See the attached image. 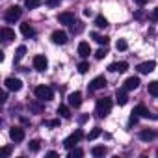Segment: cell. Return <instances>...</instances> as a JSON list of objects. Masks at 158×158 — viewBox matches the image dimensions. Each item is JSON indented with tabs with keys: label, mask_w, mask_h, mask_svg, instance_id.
<instances>
[{
	"label": "cell",
	"mask_w": 158,
	"mask_h": 158,
	"mask_svg": "<svg viewBox=\"0 0 158 158\" xmlns=\"http://www.w3.org/2000/svg\"><path fill=\"white\" fill-rule=\"evenodd\" d=\"M110 110H112V101H110L108 97H102V99H99V101H97L95 114H97L99 117H106V115L110 114Z\"/></svg>",
	"instance_id": "obj_1"
},
{
	"label": "cell",
	"mask_w": 158,
	"mask_h": 158,
	"mask_svg": "<svg viewBox=\"0 0 158 158\" xmlns=\"http://www.w3.org/2000/svg\"><path fill=\"white\" fill-rule=\"evenodd\" d=\"M21 15H23V10H21L19 6H11V8H8V10H6L4 19H6V23L13 24L15 21H19V19H21Z\"/></svg>",
	"instance_id": "obj_2"
},
{
	"label": "cell",
	"mask_w": 158,
	"mask_h": 158,
	"mask_svg": "<svg viewBox=\"0 0 158 158\" xmlns=\"http://www.w3.org/2000/svg\"><path fill=\"white\" fill-rule=\"evenodd\" d=\"M82 138H84V132H82L80 128H78V130H76V132H73L69 138H65V141H63V147H65V149H73V147H74L78 141H80Z\"/></svg>",
	"instance_id": "obj_3"
},
{
	"label": "cell",
	"mask_w": 158,
	"mask_h": 158,
	"mask_svg": "<svg viewBox=\"0 0 158 158\" xmlns=\"http://www.w3.org/2000/svg\"><path fill=\"white\" fill-rule=\"evenodd\" d=\"M35 97H37L39 101H50V99L54 97V91H52V88H48V86H37V88H35Z\"/></svg>",
	"instance_id": "obj_4"
},
{
	"label": "cell",
	"mask_w": 158,
	"mask_h": 158,
	"mask_svg": "<svg viewBox=\"0 0 158 158\" xmlns=\"http://www.w3.org/2000/svg\"><path fill=\"white\" fill-rule=\"evenodd\" d=\"M106 78L104 76H97V78H93V80L89 82V91H99V89H104L106 88Z\"/></svg>",
	"instance_id": "obj_5"
},
{
	"label": "cell",
	"mask_w": 158,
	"mask_h": 158,
	"mask_svg": "<svg viewBox=\"0 0 158 158\" xmlns=\"http://www.w3.org/2000/svg\"><path fill=\"white\" fill-rule=\"evenodd\" d=\"M4 84H6V89H10V91H21V88H23V82L19 78H13V76L6 78Z\"/></svg>",
	"instance_id": "obj_6"
},
{
	"label": "cell",
	"mask_w": 158,
	"mask_h": 158,
	"mask_svg": "<svg viewBox=\"0 0 158 158\" xmlns=\"http://www.w3.org/2000/svg\"><path fill=\"white\" fill-rule=\"evenodd\" d=\"M47 67H48V61H47V58H45V56H41V54H39V56H35V58H34V69H35V71L43 73Z\"/></svg>",
	"instance_id": "obj_7"
},
{
	"label": "cell",
	"mask_w": 158,
	"mask_h": 158,
	"mask_svg": "<svg viewBox=\"0 0 158 158\" xmlns=\"http://www.w3.org/2000/svg\"><path fill=\"white\" fill-rule=\"evenodd\" d=\"M80 104H82V93L80 91H74L69 95V106L71 108H80Z\"/></svg>",
	"instance_id": "obj_8"
},
{
	"label": "cell",
	"mask_w": 158,
	"mask_h": 158,
	"mask_svg": "<svg viewBox=\"0 0 158 158\" xmlns=\"http://www.w3.org/2000/svg\"><path fill=\"white\" fill-rule=\"evenodd\" d=\"M139 117H147V119H158V115H154V114H151L147 108H145V104H138L136 106V110H134Z\"/></svg>",
	"instance_id": "obj_9"
},
{
	"label": "cell",
	"mask_w": 158,
	"mask_h": 158,
	"mask_svg": "<svg viewBox=\"0 0 158 158\" xmlns=\"http://www.w3.org/2000/svg\"><path fill=\"white\" fill-rule=\"evenodd\" d=\"M10 138H11L15 143H19V141L24 139V130H23L21 127H13V128L10 130Z\"/></svg>",
	"instance_id": "obj_10"
},
{
	"label": "cell",
	"mask_w": 158,
	"mask_h": 158,
	"mask_svg": "<svg viewBox=\"0 0 158 158\" xmlns=\"http://www.w3.org/2000/svg\"><path fill=\"white\" fill-rule=\"evenodd\" d=\"M52 41L56 45H65L67 43V34L63 30H56V32H52Z\"/></svg>",
	"instance_id": "obj_11"
},
{
	"label": "cell",
	"mask_w": 158,
	"mask_h": 158,
	"mask_svg": "<svg viewBox=\"0 0 158 158\" xmlns=\"http://www.w3.org/2000/svg\"><path fill=\"white\" fill-rule=\"evenodd\" d=\"M154 67H156V63H154V61H143V63H139V65H138V71H139L141 74H149V73H152V71H154Z\"/></svg>",
	"instance_id": "obj_12"
},
{
	"label": "cell",
	"mask_w": 158,
	"mask_h": 158,
	"mask_svg": "<svg viewBox=\"0 0 158 158\" xmlns=\"http://www.w3.org/2000/svg\"><path fill=\"white\" fill-rule=\"evenodd\" d=\"M138 86H139V78L138 76H130V78H127V80H125V89L127 91L138 89Z\"/></svg>",
	"instance_id": "obj_13"
},
{
	"label": "cell",
	"mask_w": 158,
	"mask_h": 158,
	"mask_svg": "<svg viewBox=\"0 0 158 158\" xmlns=\"http://www.w3.org/2000/svg\"><path fill=\"white\" fill-rule=\"evenodd\" d=\"M108 69H110L112 73H125V71L128 69V63H127V61H115V63H112Z\"/></svg>",
	"instance_id": "obj_14"
},
{
	"label": "cell",
	"mask_w": 158,
	"mask_h": 158,
	"mask_svg": "<svg viewBox=\"0 0 158 158\" xmlns=\"http://www.w3.org/2000/svg\"><path fill=\"white\" fill-rule=\"evenodd\" d=\"M58 23H61V24H69V26H71V24L74 23V15L69 13V11H67V13H60V15H58Z\"/></svg>",
	"instance_id": "obj_15"
},
{
	"label": "cell",
	"mask_w": 158,
	"mask_h": 158,
	"mask_svg": "<svg viewBox=\"0 0 158 158\" xmlns=\"http://www.w3.org/2000/svg\"><path fill=\"white\" fill-rule=\"evenodd\" d=\"M21 32H23V35H24V37H34V35H35V30H34V26H32L30 23L21 24Z\"/></svg>",
	"instance_id": "obj_16"
},
{
	"label": "cell",
	"mask_w": 158,
	"mask_h": 158,
	"mask_svg": "<svg viewBox=\"0 0 158 158\" xmlns=\"http://www.w3.org/2000/svg\"><path fill=\"white\" fill-rule=\"evenodd\" d=\"M78 54H80L82 58H88V56L91 54V48H89V43H86V41H82L80 45H78Z\"/></svg>",
	"instance_id": "obj_17"
},
{
	"label": "cell",
	"mask_w": 158,
	"mask_h": 158,
	"mask_svg": "<svg viewBox=\"0 0 158 158\" xmlns=\"http://www.w3.org/2000/svg\"><path fill=\"white\" fill-rule=\"evenodd\" d=\"M154 138H156L154 130H141L139 132V139H143V141H152Z\"/></svg>",
	"instance_id": "obj_18"
},
{
	"label": "cell",
	"mask_w": 158,
	"mask_h": 158,
	"mask_svg": "<svg viewBox=\"0 0 158 158\" xmlns=\"http://www.w3.org/2000/svg\"><path fill=\"white\" fill-rule=\"evenodd\" d=\"M0 34H2V39L4 41H13L15 39V32L11 28H2V32H0Z\"/></svg>",
	"instance_id": "obj_19"
},
{
	"label": "cell",
	"mask_w": 158,
	"mask_h": 158,
	"mask_svg": "<svg viewBox=\"0 0 158 158\" xmlns=\"http://www.w3.org/2000/svg\"><path fill=\"white\" fill-rule=\"evenodd\" d=\"M125 91H127V89H125ZM125 91L121 89V91H117V93H115V101H117V104H121V106H125V104L128 102V97H127V93H125Z\"/></svg>",
	"instance_id": "obj_20"
},
{
	"label": "cell",
	"mask_w": 158,
	"mask_h": 158,
	"mask_svg": "<svg viewBox=\"0 0 158 158\" xmlns=\"http://www.w3.org/2000/svg\"><path fill=\"white\" fill-rule=\"evenodd\" d=\"M58 114H60L63 119H71V110H69V106L60 104V106H58Z\"/></svg>",
	"instance_id": "obj_21"
},
{
	"label": "cell",
	"mask_w": 158,
	"mask_h": 158,
	"mask_svg": "<svg viewBox=\"0 0 158 158\" xmlns=\"http://www.w3.org/2000/svg\"><path fill=\"white\" fill-rule=\"evenodd\" d=\"M106 152H108V151H106V147H102V145H97V147L91 149V154L97 156V158H99V156H104Z\"/></svg>",
	"instance_id": "obj_22"
},
{
	"label": "cell",
	"mask_w": 158,
	"mask_h": 158,
	"mask_svg": "<svg viewBox=\"0 0 158 158\" xmlns=\"http://www.w3.org/2000/svg\"><path fill=\"white\" fill-rule=\"evenodd\" d=\"M91 37H93V39H95L99 45H104V47L108 45V37H106V35H99L97 32H93V34H91Z\"/></svg>",
	"instance_id": "obj_23"
},
{
	"label": "cell",
	"mask_w": 158,
	"mask_h": 158,
	"mask_svg": "<svg viewBox=\"0 0 158 158\" xmlns=\"http://www.w3.org/2000/svg\"><path fill=\"white\" fill-rule=\"evenodd\" d=\"M95 26H97V28H106V26H108V21H106L102 15H97V17H95Z\"/></svg>",
	"instance_id": "obj_24"
},
{
	"label": "cell",
	"mask_w": 158,
	"mask_h": 158,
	"mask_svg": "<svg viewBox=\"0 0 158 158\" xmlns=\"http://www.w3.org/2000/svg\"><path fill=\"white\" fill-rule=\"evenodd\" d=\"M24 54H26V47H24V45H21V47L17 48V54H15V63H19V61L24 58Z\"/></svg>",
	"instance_id": "obj_25"
},
{
	"label": "cell",
	"mask_w": 158,
	"mask_h": 158,
	"mask_svg": "<svg viewBox=\"0 0 158 158\" xmlns=\"http://www.w3.org/2000/svg\"><path fill=\"white\" fill-rule=\"evenodd\" d=\"M82 30H84V24H82V23H78V21H74V23L71 24V32H73V34H80Z\"/></svg>",
	"instance_id": "obj_26"
},
{
	"label": "cell",
	"mask_w": 158,
	"mask_h": 158,
	"mask_svg": "<svg viewBox=\"0 0 158 158\" xmlns=\"http://www.w3.org/2000/svg\"><path fill=\"white\" fill-rule=\"evenodd\" d=\"M28 108H30L32 112H35V114H41V112H43V104H41V102H30Z\"/></svg>",
	"instance_id": "obj_27"
},
{
	"label": "cell",
	"mask_w": 158,
	"mask_h": 158,
	"mask_svg": "<svg viewBox=\"0 0 158 158\" xmlns=\"http://www.w3.org/2000/svg\"><path fill=\"white\" fill-rule=\"evenodd\" d=\"M149 95H152V97H158V82H156V80L149 84Z\"/></svg>",
	"instance_id": "obj_28"
},
{
	"label": "cell",
	"mask_w": 158,
	"mask_h": 158,
	"mask_svg": "<svg viewBox=\"0 0 158 158\" xmlns=\"http://www.w3.org/2000/svg\"><path fill=\"white\" fill-rule=\"evenodd\" d=\"M28 147H30V151H34V152H37V151L41 149V141H39V139H32V141L28 143Z\"/></svg>",
	"instance_id": "obj_29"
},
{
	"label": "cell",
	"mask_w": 158,
	"mask_h": 158,
	"mask_svg": "<svg viewBox=\"0 0 158 158\" xmlns=\"http://www.w3.org/2000/svg\"><path fill=\"white\" fill-rule=\"evenodd\" d=\"M88 71H89V63L88 61H80V63H78V73H80V74H84Z\"/></svg>",
	"instance_id": "obj_30"
},
{
	"label": "cell",
	"mask_w": 158,
	"mask_h": 158,
	"mask_svg": "<svg viewBox=\"0 0 158 158\" xmlns=\"http://www.w3.org/2000/svg\"><path fill=\"white\" fill-rule=\"evenodd\" d=\"M82 154V149H69V158H80Z\"/></svg>",
	"instance_id": "obj_31"
},
{
	"label": "cell",
	"mask_w": 158,
	"mask_h": 158,
	"mask_svg": "<svg viewBox=\"0 0 158 158\" xmlns=\"http://www.w3.org/2000/svg\"><path fill=\"white\" fill-rule=\"evenodd\" d=\"M24 4H26V8H28V10H34V8H37V6L41 4V0H26Z\"/></svg>",
	"instance_id": "obj_32"
},
{
	"label": "cell",
	"mask_w": 158,
	"mask_h": 158,
	"mask_svg": "<svg viewBox=\"0 0 158 158\" xmlns=\"http://www.w3.org/2000/svg\"><path fill=\"white\" fill-rule=\"evenodd\" d=\"M106 54H108V50H106V47H104V48H99V50L95 52V58H97V60H102Z\"/></svg>",
	"instance_id": "obj_33"
},
{
	"label": "cell",
	"mask_w": 158,
	"mask_h": 158,
	"mask_svg": "<svg viewBox=\"0 0 158 158\" xmlns=\"http://www.w3.org/2000/svg\"><path fill=\"white\" fill-rule=\"evenodd\" d=\"M101 136V128H93L89 134H88V139H95V138H99Z\"/></svg>",
	"instance_id": "obj_34"
},
{
	"label": "cell",
	"mask_w": 158,
	"mask_h": 158,
	"mask_svg": "<svg viewBox=\"0 0 158 158\" xmlns=\"http://www.w3.org/2000/svg\"><path fill=\"white\" fill-rule=\"evenodd\" d=\"M115 47H117V50H127V47H128V45H127V41H125V39H117V45H115Z\"/></svg>",
	"instance_id": "obj_35"
},
{
	"label": "cell",
	"mask_w": 158,
	"mask_h": 158,
	"mask_svg": "<svg viewBox=\"0 0 158 158\" xmlns=\"http://www.w3.org/2000/svg\"><path fill=\"white\" fill-rule=\"evenodd\" d=\"M151 21L152 23H158V8H154V11L151 13Z\"/></svg>",
	"instance_id": "obj_36"
},
{
	"label": "cell",
	"mask_w": 158,
	"mask_h": 158,
	"mask_svg": "<svg viewBox=\"0 0 158 158\" xmlns=\"http://www.w3.org/2000/svg\"><path fill=\"white\" fill-rule=\"evenodd\" d=\"M45 125H48V127H58L60 121H58V119H52V121H45Z\"/></svg>",
	"instance_id": "obj_37"
},
{
	"label": "cell",
	"mask_w": 158,
	"mask_h": 158,
	"mask_svg": "<svg viewBox=\"0 0 158 158\" xmlns=\"http://www.w3.org/2000/svg\"><path fill=\"white\" fill-rule=\"evenodd\" d=\"M50 8H56V6H60V0H48V2H47Z\"/></svg>",
	"instance_id": "obj_38"
},
{
	"label": "cell",
	"mask_w": 158,
	"mask_h": 158,
	"mask_svg": "<svg viewBox=\"0 0 158 158\" xmlns=\"http://www.w3.org/2000/svg\"><path fill=\"white\" fill-rule=\"evenodd\" d=\"M10 154H11V149L10 147H4L2 149V156H10Z\"/></svg>",
	"instance_id": "obj_39"
},
{
	"label": "cell",
	"mask_w": 158,
	"mask_h": 158,
	"mask_svg": "<svg viewBox=\"0 0 158 158\" xmlns=\"http://www.w3.org/2000/svg\"><path fill=\"white\" fill-rule=\"evenodd\" d=\"M147 2H149V0H136V4H138V6H145Z\"/></svg>",
	"instance_id": "obj_40"
},
{
	"label": "cell",
	"mask_w": 158,
	"mask_h": 158,
	"mask_svg": "<svg viewBox=\"0 0 158 158\" xmlns=\"http://www.w3.org/2000/svg\"><path fill=\"white\" fill-rule=\"evenodd\" d=\"M47 156H52V158H54V156H58V152H56V151H48Z\"/></svg>",
	"instance_id": "obj_41"
},
{
	"label": "cell",
	"mask_w": 158,
	"mask_h": 158,
	"mask_svg": "<svg viewBox=\"0 0 158 158\" xmlns=\"http://www.w3.org/2000/svg\"><path fill=\"white\" fill-rule=\"evenodd\" d=\"M0 101H2V102H6V101H8V93H6V91L2 93V99H0Z\"/></svg>",
	"instance_id": "obj_42"
}]
</instances>
